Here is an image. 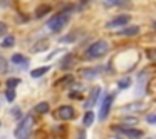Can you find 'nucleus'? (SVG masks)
Masks as SVG:
<instances>
[{"label":"nucleus","instance_id":"obj_8","mask_svg":"<svg viewBox=\"0 0 156 139\" xmlns=\"http://www.w3.org/2000/svg\"><path fill=\"white\" fill-rule=\"evenodd\" d=\"M118 131L121 132V134H124V136H128V137H131V139L141 137V131H134V129H129V127H118Z\"/></svg>","mask_w":156,"mask_h":139},{"label":"nucleus","instance_id":"obj_20","mask_svg":"<svg viewBox=\"0 0 156 139\" xmlns=\"http://www.w3.org/2000/svg\"><path fill=\"white\" fill-rule=\"evenodd\" d=\"M19 84H20L19 79H9V81H7V87H10V89H14L15 85H19Z\"/></svg>","mask_w":156,"mask_h":139},{"label":"nucleus","instance_id":"obj_4","mask_svg":"<svg viewBox=\"0 0 156 139\" xmlns=\"http://www.w3.org/2000/svg\"><path fill=\"white\" fill-rule=\"evenodd\" d=\"M112 99H114V96H112V94H108V96L104 97V101H102L101 109H99V119H101V121H104V119L108 117L109 109H111V106H112Z\"/></svg>","mask_w":156,"mask_h":139},{"label":"nucleus","instance_id":"obj_7","mask_svg":"<svg viewBox=\"0 0 156 139\" xmlns=\"http://www.w3.org/2000/svg\"><path fill=\"white\" fill-rule=\"evenodd\" d=\"M59 117L61 119H72L74 117V109L71 107V106H62L61 109H59Z\"/></svg>","mask_w":156,"mask_h":139},{"label":"nucleus","instance_id":"obj_17","mask_svg":"<svg viewBox=\"0 0 156 139\" xmlns=\"http://www.w3.org/2000/svg\"><path fill=\"white\" fill-rule=\"evenodd\" d=\"M14 44H15V39L12 37V35H9V37H5L4 40H2V47H12Z\"/></svg>","mask_w":156,"mask_h":139},{"label":"nucleus","instance_id":"obj_19","mask_svg":"<svg viewBox=\"0 0 156 139\" xmlns=\"http://www.w3.org/2000/svg\"><path fill=\"white\" fill-rule=\"evenodd\" d=\"M5 97H7V101H9V102H12V101L15 99V91H14V89L9 87V91L5 92Z\"/></svg>","mask_w":156,"mask_h":139},{"label":"nucleus","instance_id":"obj_1","mask_svg":"<svg viewBox=\"0 0 156 139\" xmlns=\"http://www.w3.org/2000/svg\"><path fill=\"white\" fill-rule=\"evenodd\" d=\"M108 50H109L108 42L98 40V42H94V44L89 45V49H87L86 54H87V57H91V59H98V57H102L104 54H108Z\"/></svg>","mask_w":156,"mask_h":139},{"label":"nucleus","instance_id":"obj_2","mask_svg":"<svg viewBox=\"0 0 156 139\" xmlns=\"http://www.w3.org/2000/svg\"><path fill=\"white\" fill-rule=\"evenodd\" d=\"M32 126H34V117H32V116H25V117L22 119V122L19 124L17 131H15L17 139H27L29 136H30Z\"/></svg>","mask_w":156,"mask_h":139},{"label":"nucleus","instance_id":"obj_11","mask_svg":"<svg viewBox=\"0 0 156 139\" xmlns=\"http://www.w3.org/2000/svg\"><path fill=\"white\" fill-rule=\"evenodd\" d=\"M45 49H49V40H47V39H42V40L35 42L34 47H32V50H34V52H44Z\"/></svg>","mask_w":156,"mask_h":139},{"label":"nucleus","instance_id":"obj_6","mask_svg":"<svg viewBox=\"0 0 156 139\" xmlns=\"http://www.w3.org/2000/svg\"><path fill=\"white\" fill-rule=\"evenodd\" d=\"M99 92H101V89L99 87H94L91 91V96H89V99H87V102H84V107L86 109H91L92 106L98 102V97H99Z\"/></svg>","mask_w":156,"mask_h":139},{"label":"nucleus","instance_id":"obj_16","mask_svg":"<svg viewBox=\"0 0 156 139\" xmlns=\"http://www.w3.org/2000/svg\"><path fill=\"white\" fill-rule=\"evenodd\" d=\"M92 122H94V114H92L91 111L86 112V114H84V126H86V127H89Z\"/></svg>","mask_w":156,"mask_h":139},{"label":"nucleus","instance_id":"obj_26","mask_svg":"<svg viewBox=\"0 0 156 139\" xmlns=\"http://www.w3.org/2000/svg\"><path fill=\"white\" fill-rule=\"evenodd\" d=\"M119 0H106V4L108 5H112V4H118Z\"/></svg>","mask_w":156,"mask_h":139},{"label":"nucleus","instance_id":"obj_27","mask_svg":"<svg viewBox=\"0 0 156 139\" xmlns=\"http://www.w3.org/2000/svg\"><path fill=\"white\" fill-rule=\"evenodd\" d=\"M77 139H86V132L81 131V132H79V137H77Z\"/></svg>","mask_w":156,"mask_h":139},{"label":"nucleus","instance_id":"obj_22","mask_svg":"<svg viewBox=\"0 0 156 139\" xmlns=\"http://www.w3.org/2000/svg\"><path fill=\"white\" fill-rule=\"evenodd\" d=\"M71 55H66V59H64V64H61V67H64V69H67L69 65H71Z\"/></svg>","mask_w":156,"mask_h":139},{"label":"nucleus","instance_id":"obj_14","mask_svg":"<svg viewBox=\"0 0 156 139\" xmlns=\"http://www.w3.org/2000/svg\"><path fill=\"white\" fill-rule=\"evenodd\" d=\"M35 112H39V114L49 112V102H39V104L35 106Z\"/></svg>","mask_w":156,"mask_h":139},{"label":"nucleus","instance_id":"obj_12","mask_svg":"<svg viewBox=\"0 0 156 139\" xmlns=\"http://www.w3.org/2000/svg\"><path fill=\"white\" fill-rule=\"evenodd\" d=\"M144 109V104L143 102H138V104H129V106H124V107L121 109L122 112H133V111H143Z\"/></svg>","mask_w":156,"mask_h":139},{"label":"nucleus","instance_id":"obj_9","mask_svg":"<svg viewBox=\"0 0 156 139\" xmlns=\"http://www.w3.org/2000/svg\"><path fill=\"white\" fill-rule=\"evenodd\" d=\"M10 61L14 62L15 65H22V67H27L29 65V59L25 57V55H22V54H14Z\"/></svg>","mask_w":156,"mask_h":139},{"label":"nucleus","instance_id":"obj_23","mask_svg":"<svg viewBox=\"0 0 156 139\" xmlns=\"http://www.w3.org/2000/svg\"><path fill=\"white\" fill-rule=\"evenodd\" d=\"M5 34H7V25H5L4 22H0V37L5 35Z\"/></svg>","mask_w":156,"mask_h":139},{"label":"nucleus","instance_id":"obj_13","mask_svg":"<svg viewBox=\"0 0 156 139\" xmlns=\"http://www.w3.org/2000/svg\"><path fill=\"white\" fill-rule=\"evenodd\" d=\"M51 71V65H44V67H37V69H34V71H32V77H42V75L44 74H47V72Z\"/></svg>","mask_w":156,"mask_h":139},{"label":"nucleus","instance_id":"obj_21","mask_svg":"<svg viewBox=\"0 0 156 139\" xmlns=\"http://www.w3.org/2000/svg\"><path fill=\"white\" fill-rule=\"evenodd\" d=\"M7 71V62H5V59L0 55V72H5Z\"/></svg>","mask_w":156,"mask_h":139},{"label":"nucleus","instance_id":"obj_15","mask_svg":"<svg viewBox=\"0 0 156 139\" xmlns=\"http://www.w3.org/2000/svg\"><path fill=\"white\" fill-rule=\"evenodd\" d=\"M49 10H51V7H49V5H41V7H39V10L35 12V17H37V19L44 17L45 14H49Z\"/></svg>","mask_w":156,"mask_h":139},{"label":"nucleus","instance_id":"obj_3","mask_svg":"<svg viewBox=\"0 0 156 139\" xmlns=\"http://www.w3.org/2000/svg\"><path fill=\"white\" fill-rule=\"evenodd\" d=\"M66 24H67V15L57 14L47 22V29L52 30V32H59V30H62V27H64Z\"/></svg>","mask_w":156,"mask_h":139},{"label":"nucleus","instance_id":"obj_5","mask_svg":"<svg viewBox=\"0 0 156 139\" xmlns=\"http://www.w3.org/2000/svg\"><path fill=\"white\" fill-rule=\"evenodd\" d=\"M129 22V15L122 14V15H118L116 19H112L111 22L108 24V29H116V27H121V25H126Z\"/></svg>","mask_w":156,"mask_h":139},{"label":"nucleus","instance_id":"obj_18","mask_svg":"<svg viewBox=\"0 0 156 139\" xmlns=\"http://www.w3.org/2000/svg\"><path fill=\"white\" fill-rule=\"evenodd\" d=\"M119 89H128L129 85H131V79L129 77H126V79H122V81H119Z\"/></svg>","mask_w":156,"mask_h":139},{"label":"nucleus","instance_id":"obj_10","mask_svg":"<svg viewBox=\"0 0 156 139\" xmlns=\"http://www.w3.org/2000/svg\"><path fill=\"white\" fill-rule=\"evenodd\" d=\"M139 34V27H136V25H131V27L124 29V30L119 32V35H122V37H134V35Z\"/></svg>","mask_w":156,"mask_h":139},{"label":"nucleus","instance_id":"obj_24","mask_svg":"<svg viewBox=\"0 0 156 139\" xmlns=\"http://www.w3.org/2000/svg\"><path fill=\"white\" fill-rule=\"evenodd\" d=\"M136 122H138V119H134V117H131V119L126 117L124 119V124H136Z\"/></svg>","mask_w":156,"mask_h":139},{"label":"nucleus","instance_id":"obj_25","mask_svg":"<svg viewBox=\"0 0 156 139\" xmlns=\"http://www.w3.org/2000/svg\"><path fill=\"white\" fill-rule=\"evenodd\" d=\"M148 121L151 122V124H154V121H156V119H154V114H149V116H148Z\"/></svg>","mask_w":156,"mask_h":139}]
</instances>
